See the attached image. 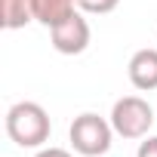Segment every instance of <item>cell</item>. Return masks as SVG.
I'll use <instances>...</instances> for the list:
<instances>
[{"mask_svg":"<svg viewBox=\"0 0 157 157\" xmlns=\"http://www.w3.org/2000/svg\"><path fill=\"white\" fill-rule=\"evenodd\" d=\"M52 120L43 105L37 102H16L6 111V136L19 148H43L49 142Z\"/></svg>","mask_w":157,"mask_h":157,"instance_id":"1","label":"cell"},{"mask_svg":"<svg viewBox=\"0 0 157 157\" xmlns=\"http://www.w3.org/2000/svg\"><path fill=\"white\" fill-rule=\"evenodd\" d=\"M114 126L111 120L93 114V111H83V114H77L71 129H68V139H71V148L77 154H83V157H105L111 151V139H114Z\"/></svg>","mask_w":157,"mask_h":157,"instance_id":"2","label":"cell"},{"mask_svg":"<svg viewBox=\"0 0 157 157\" xmlns=\"http://www.w3.org/2000/svg\"><path fill=\"white\" fill-rule=\"evenodd\" d=\"M108 120L120 139H145L154 126V108L142 96H123L114 102Z\"/></svg>","mask_w":157,"mask_h":157,"instance_id":"3","label":"cell"},{"mask_svg":"<svg viewBox=\"0 0 157 157\" xmlns=\"http://www.w3.org/2000/svg\"><path fill=\"white\" fill-rule=\"evenodd\" d=\"M49 37H52V49L56 52H62V56H80V52H86V46L93 40V31H90V22L83 19V13L77 10L71 19H65L62 25H56L49 31Z\"/></svg>","mask_w":157,"mask_h":157,"instance_id":"4","label":"cell"},{"mask_svg":"<svg viewBox=\"0 0 157 157\" xmlns=\"http://www.w3.org/2000/svg\"><path fill=\"white\" fill-rule=\"evenodd\" d=\"M126 74H129V83L136 90H142V93L157 90V46L136 49L129 65H126Z\"/></svg>","mask_w":157,"mask_h":157,"instance_id":"5","label":"cell"},{"mask_svg":"<svg viewBox=\"0 0 157 157\" xmlns=\"http://www.w3.org/2000/svg\"><path fill=\"white\" fill-rule=\"evenodd\" d=\"M74 13H77L74 0H34V19L40 25H46L49 31L56 25H62L65 19H71Z\"/></svg>","mask_w":157,"mask_h":157,"instance_id":"6","label":"cell"},{"mask_svg":"<svg viewBox=\"0 0 157 157\" xmlns=\"http://www.w3.org/2000/svg\"><path fill=\"white\" fill-rule=\"evenodd\" d=\"M34 19V0H0V25L6 31H19Z\"/></svg>","mask_w":157,"mask_h":157,"instance_id":"7","label":"cell"},{"mask_svg":"<svg viewBox=\"0 0 157 157\" xmlns=\"http://www.w3.org/2000/svg\"><path fill=\"white\" fill-rule=\"evenodd\" d=\"M120 6V0H83L80 6V13H90V16H105V13H114Z\"/></svg>","mask_w":157,"mask_h":157,"instance_id":"8","label":"cell"},{"mask_svg":"<svg viewBox=\"0 0 157 157\" xmlns=\"http://www.w3.org/2000/svg\"><path fill=\"white\" fill-rule=\"evenodd\" d=\"M136 157H157V136H145V139L139 142Z\"/></svg>","mask_w":157,"mask_h":157,"instance_id":"9","label":"cell"},{"mask_svg":"<svg viewBox=\"0 0 157 157\" xmlns=\"http://www.w3.org/2000/svg\"><path fill=\"white\" fill-rule=\"evenodd\" d=\"M34 157H71V151H65V148H52V145L46 148V145H43V148H37Z\"/></svg>","mask_w":157,"mask_h":157,"instance_id":"10","label":"cell"},{"mask_svg":"<svg viewBox=\"0 0 157 157\" xmlns=\"http://www.w3.org/2000/svg\"><path fill=\"white\" fill-rule=\"evenodd\" d=\"M74 3H77V6H80V3H83V0H74Z\"/></svg>","mask_w":157,"mask_h":157,"instance_id":"11","label":"cell"}]
</instances>
